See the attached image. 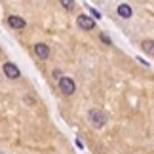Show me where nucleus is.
Listing matches in <instances>:
<instances>
[{
  "instance_id": "obj_1",
  "label": "nucleus",
  "mask_w": 154,
  "mask_h": 154,
  "mask_svg": "<svg viewBox=\"0 0 154 154\" xmlns=\"http://www.w3.org/2000/svg\"><path fill=\"white\" fill-rule=\"evenodd\" d=\"M88 120H90V124L93 128H103L106 124V116L101 109H91L88 112Z\"/></svg>"
},
{
  "instance_id": "obj_2",
  "label": "nucleus",
  "mask_w": 154,
  "mask_h": 154,
  "mask_svg": "<svg viewBox=\"0 0 154 154\" xmlns=\"http://www.w3.org/2000/svg\"><path fill=\"white\" fill-rule=\"evenodd\" d=\"M59 90H61L63 95H72L74 90H76L74 80L69 78V76H63V78H59Z\"/></svg>"
},
{
  "instance_id": "obj_3",
  "label": "nucleus",
  "mask_w": 154,
  "mask_h": 154,
  "mask_svg": "<svg viewBox=\"0 0 154 154\" xmlns=\"http://www.w3.org/2000/svg\"><path fill=\"white\" fill-rule=\"evenodd\" d=\"M76 25H78L82 31H93V29H95V21L88 15H78L76 17Z\"/></svg>"
},
{
  "instance_id": "obj_4",
  "label": "nucleus",
  "mask_w": 154,
  "mask_h": 154,
  "mask_svg": "<svg viewBox=\"0 0 154 154\" xmlns=\"http://www.w3.org/2000/svg\"><path fill=\"white\" fill-rule=\"evenodd\" d=\"M2 70H4V74L8 76V78H11V80H15V78H19L21 76V72H19V69L15 67L14 63H4V67H2Z\"/></svg>"
},
{
  "instance_id": "obj_5",
  "label": "nucleus",
  "mask_w": 154,
  "mask_h": 154,
  "mask_svg": "<svg viewBox=\"0 0 154 154\" xmlns=\"http://www.w3.org/2000/svg\"><path fill=\"white\" fill-rule=\"evenodd\" d=\"M8 25L11 29H15V31H19V29H25V19H21L19 15H10L8 17Z\"/></svg>"
},
{
  "instance_id": "obj_6",
  "label": "nucleus",
  "mask_w": 154,
  "mask_h": 154,
  "mask_svg": "<svg viewBox=\"0 0 154 154\" xmlns=\"http://www.w3.org/2000/svg\"><path fill=\"white\" fill-rule=\"evenodd\" d=\"M34 55L38 59H48L50 57V48L46 44H36L34 46Z\"/></svg>"
},
{
  "instance_id": "obj_7",
  "label": "nucleus",
  "mask_w": 154,
  "mask_h": 154,
  "mask_svg": "<svg viewBox=\"0 0 154 154\" xmlns=\"http://www.w3.org/2000/svg\"><path fill=\"white\" fill-rule=\"evenodd\" d=\"M116 14L122 17V19H129V17L133 15V10H131V6L129 4H120L118 6V10H116Z\"/></svg>"
},
{
  "instance_id": "obj_8",
  "label": "nucleus",
  "mask_w": 154,
  "mask_h": 154,
  "mask_svg": "<svg viewBox=\"0 0 154 154\" xmlns=\"http://www.w3.org/2000/svg\"><path fill=\"white\" fill-rule=\"evenodd\" d=\"M141 50L154 57V40H143V42H141Z\"/></svg>"
},
{
  "instance_id": "obj_9",
  "label": "nucleus",
  "mask_w": 154,
  "mask_h": 154,
  "mask_svg": "<svg viewBox=\"0 0 154 154\" xmlns=\"http://www.w3.org/2000/svg\"><path fill=\"white\" fill-rule=\"evenodd\" d=\"M59 2H61V6L65 10H72L74 8V0H59Z\"/></svg>"
},
{
  "instance_id": "obj_10",
  "label": "nucleus",
  "mask_w": 154,
  "mask_h": 154,
  "mask_svg": "<svg viewBox=\"0 0 154 154\" xmlns=\"http://www.w3.org/2000/svg\"><path fill=\"white\" fill-rule=\"evenodd\" d=\"M86 10L91 14V17H93V19H101V14H99V11H97L95 8H91V6H86Z\"/></svg>"
},
{
  "instance_id": "obj_11",
  "label": "nucleus",
  "mask_w": 154,
  "mask_h": 154,
  "mask_svg": "<svg viewBox=\"0 0 154 154\" xmlns=\"http://www.w3.org/2000/svg\"><path fill=\"white\" fill-rule=\"evenodd\" d=\"M101 40H103V42H105L106 46H110V44H112V42H110V38L106 36V34H103V32H101Z\"/></svg>"
}]
</instances>
